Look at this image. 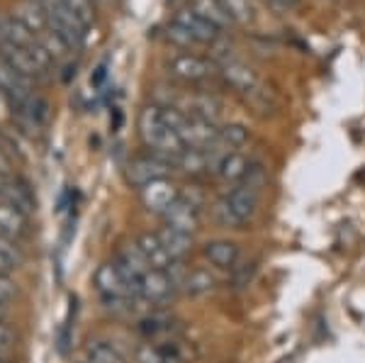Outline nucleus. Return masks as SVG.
I'll use <instances>...</instances> for the list:
<instances>
[{"instance_id":"obj_24","label":"nucleus","mask_w":365,"mask_h":363,"mask_svg":"<svg viewBox=\"0 0 365 363\" xmlns=\"http://www.w3.org/2000/svg\"><path fill=\"white\" fill-rule=\"evenodd\" d=\"M249 139V132H246V127L241 125H227L220 130V137H217V149L225 151V154H229V151H237V146H241Z\"/></svg>"},{"instance_id":"obj_28","label":"nucleus","mask_w":365,"mask_h":363,"mask_svg":"<svg viewBox=\"0 0 365 363\" xmlns=\"http://www.w3.org/2000/svg\"><path fill=\"white\" fill-rule=\"evenodd\" d=\"M134 363H163V354L156 344H141L134 351Z\"/></svg>"},{"instance_id":"obj_25","label":"nucleus","mask_w":365,"mask_h":363,"mask_svg":"<svg viewBox=\"0 0 365 363\" xmlns=\"http://www.w3.org/2000/svg\"><path fill=\"white\" fill-rule=\"evenodd\" d=\"M220 5L225 8V13L229 15V20H232V22L246 25V22L253 20L251 0H220Z\"/></svg>"},{"instance_id":"obj_30","label":"nucleus","mask_w":365,"mask_h":363,"mask_svg":"<svg viewBox=\"0 0 365 363\" xmlns=\"http://www.w3.org/2000/svg\"><path fill=\"white\" fill-rule=\"evenodd\" d=\"M15 342V332L10 324H5V322H0V354H5L10 347H13Z\"/></svg>"},{"instance_id":"obj_12","label":"nucleus","mask_w":365,"mask_h":363,"mask_svg":"<svg viewBox=\"0 0 365 363\" xmlns=\"http://www.w3.org/2000/svg\"><path fill=\"white\" fill-rule=\"evenodd\" d=\"M163 222H166V227H173V230L185 232L192 237V234L200 230V208H195L190 200H185V198L180 195L178 200L166 210Z\"/></svg>"},{"instance_id":"obj_31","label":"nucleus","mask_w":365,"mask_h":363,"mask_svg":"<svg viewBox=\"0 0 365 363\" xmlns=\"http://www.w3.org/2000/svg\"><path fill=\"white\" fill-rule=\"evenodd\" d=\"M163 354V363H185V356L180 354V349L175 344H168V347H158Z\"/></svg>"},{"instance_id":"obj_26","label":"nucleus","mask_w":365,"mask_h":363,"mask_svg":"<svg viewBox=\"0 0 365 363\" xmlns=\"http://www.w3.org/2000/svg\"><path fill=\"white\" fill-rule=\"evenodd\" d=\"M168 327H170V317L161 307L154 310V312L146 315V317L141 319V332H146V334H158V332H166Z\"/></svg>"},{"instance_id":"obj_13","label":"nucleus","mask_w":365,"mask_h":363,"mask_svg":"<svg viewBox=\"0 0 365 363\" xmlns=\"http://www.w3.org/2000/svg\"><path fill=\"white\" fill-rule=\"evenodd\" d=\"M0 234L15 239V242L25 239L29 234V215L15 205L0 200Z\"/></svg>"},{"instance_id":"obj_7","label":"nucleus","mask_w":365,"mask_h":363,"mask_svg":"<svg viewBox=\"0 0 365 363\" xmlns=\"http://www.w3.org/2000/svg\"><path fill=\"white\" fill-rule=\"evenodd\" d=\"M170 173V161L161 159L156 154H146V156H137V159L129 161L127 166V180L134 185V188H144L151 180L158 178H168Z\"/></svg>"},{"instance_id":"obj_29","label":"nucleus","mask_w":365,"mask_h":363,"mask_svg":"<svg viewBox=\"0 0 365 363\" xmlns=\"http://www.w3.org/2000/svg\"><path fill=\"white\" fill-rule=\"evenodd\" d=\"M17 295V283L10 276H0V305H10Z\"/></svg>"},{"instance_id":"obj_21","label":"nucleus","mask_w":365,"mask_h":363,"mask_svg":"<svg viewBox=\"0 0 365 363\" xmlns=\"http://www.w3.org/2000/svg\"><path fill=\"white\" fill-rule=\"evenodd\" d=\"M22 263H25V251H22L20 242L0 234V276H10Z\"/></svg>"},{"instance_id":"obj_33","label":"nucleus","mask_w":365,"mask_h":363,"mask_svg":"<svg viewBox=\"0 0 365 363\" xmlns=\"http://www.w3.org/2000/svg\"><path fill=\"white\" fill-rule=\"evenodd\" d=\"M8 319V305H0V322Z\"/></svg>"},{"instance_id":"obj_2","label":"nucleus","mask_w":365,"mask_h":363,"mask_svg":"<svg viewBox=\"0 0 365 363\" xmlns=\"http://www.w3.org/2000/svg\"><path fill=\"white\" fill-rule=\"evenodd\" d=\"M139 137L146 144V149H151V154L161 156V159H166L170 163H175V159L185 151V144L180 142V137L163 120V108L158 103L141 108Z\"/></svg>"},{"instance_id":"obj_5","label":"nucleus","mask_w":365,"mask_h":363,"mask_svg":"<svg viewBox=\"0 0 365 363\" xmlns=\"http://www.w3.org/2000/svg\"><path fill=\"white\" fill-rule=\"evenodd\" d=\"M96 290L108 305H120L134 297V290L129 288L125 276L120 273V268L115 266V261L103 263L96 271Z\"/></svg>"},{"instance_id":"obj_15","label":"nucleus","mask_w":365,"mask_h":363,"mask_svg":"<svg viewBox=\"0 0 365 363\" xmlns=\"http://www.w3.org/2000/svg\"><path fill=\"white\" fill-rule=\"evenodd\" d=\"M137 247H139L141 256H144L146 263H149L151 268H158V271H168L170 263H173V261H170V256H168V251L163 249V244H161V239H158L156 232L139 234Z\"/></svg>"},{"instance_id":"obj_10","label":"nucleus","mask_w":365,"mask_h":363,"mask_svg":"<svg viewBox=\"0 0 365 363\" xmlns=\"http://www.w3.org/2000/svg\"><path fill=\"white\" fill-rule=\"evenodd\" d=\"M115 266L120 268V273L125 276V280L129 283V288L134 290V295H139V280H141V276H144V273L149 271L151 266L146 263L144 256H141L137 242H134V244H125V247L117 251Z\"/></svg>"},{"instance_id":"obj_17","label":"nucleus","mask_w":365,"mask_h":363,"mask_svg":"<svg viewBox=\"0 0 365 363\" xmlns=\"http://www.w3.org/2000/svg\"><path fill=\"white\" fill-rule=\"evenodd\" d=\"M251 171V161L246 159L239 151H229V154L222 156V161L217 163V175H220L225 183H241V180L249 175Z\"/></svg>"},{"instance_id":"obj_32","label":"nucleus","mask_w":365,"mask_h":363,"mask_svg":"<svg viewBox=\"0 0 365 363\" xmlns=\"http://www.w3.org/2000/svg\"><path fill=\"white\" fill-rule=\"evenodd\" d=\"M0 175H13V159L3 149V144H0Z\"/></svg>"},{"instance_id":"obj_18","label":"nucleus","mask_w":365,"mask_h":363,"mask_svg":"<svg viewBox=\"0 0 365 363\" xmlns=\"http://www.w3.org/2000/svg\"><path fill=\"white\" fill-rule=\"evenodd\" d=\"M158 239H161L163 249L168 251L170 261H182L187 254H190L192 249V237L185 232H178L173 230V227H163V230H158Z\"/></svg>"},{"instance_id":"obj_22","label":"nucleus","mask_w":365,"mask_h":363,"mask_svg":"<svg viewBox=\"0 0 365 363\" xmlns=\"http://www.w3.org/2000/svg\"><path fill=\"white\" fill-rule=\"evenodd\" d=\"M83 359L86 363H127L125 356L108 342H88Z\"/></svg>"},{"instance_id":"obj_6","label":"nucleus","mask_w":365,"mask_h":363,"mask_svg":"<svg viewBox=\"0 0 365 363\" xmlns=\"http://www.w3.org/2000/svg\"><path fill=\"white\" fill-rule=\"evenodd\" d=\"M178 285L173 283L168 271H158V268H149L139 280V297L149 305L163 307L173 300Z\"/></svg>"},{"instance_id":"obj_14","label":"nucleus","mask_w":365,"mask_h":363,"mask_svg":"<svg viewBox=\"0 0 365 363\" xmlns=\"http://www.w3.org/2000/svg\"><path fill=\"white\" fill-rule=\"evenodd\" d=\"M0 200L15 205V208H20L22 213H27V215H32L34 210H37V198H34L32 188H29L22 178H15V175H10V178L5 180V188L0 193Z\"/></svg>"},{"instance_id":"obj_20","label":"nucleus","mask_w":365,"mask_h":363,"mask_svg":"<svg viewBox=\"0 0 365 363\" xmlns=\"http://www.w3.org/2000/svg\"><path fill=\"white\" fill-rule=\"evenodd\" d=\"M180 110L185 115H195V117H202V120L215 122L217 115H220V103L212 96H205V93H192V96L185 98Z\"/></svg>"},{"instance_id":"obj_34","label":"nucleus","mask_w":365,"mask_h":363,"mask_svg":"<svg viewBox=\"0 0 365 363\" xmlns=\"http://www.w3.org/2000/svg\"><path fill=\"white\" fill-rule=\"evenodd\" d=\"M0 363H10V361H8V359H5V356H3V354H0Z\"/></svg>"},{"instance_id":"obj_23","label":"nucleus","mask_w":365,"mask_h":363,"mask_svg":"<svg viewBox=\"0 0 365 363\" xmlns=\"http://www.w3.org/2000/svg\"><path fill=\"white\" fill-rule=\"evenodd\" d=\"M190 8L195 10V13L202 15L205 20H210L215 27H220V29H227L229 25H232V20H229L225 8L220 5V0H192Z\"/></svg>"},{"instance_id":"obj_16","label":"nucleus","mask_w":365,"mask_h":363,"mask_svg":"<svg viewBox=\"0 0 365 363\" xmlns=\"http://www.w3.org/2000/svg\"><path fill=\"white\" fill-rule=\"evenodd\" d=\"M202 254H205V259L217 268H237L239 247L234 242H229V239H215V242H207L202 249Z\"/></svg>"},{"instance_id":"obj_3","label":"nucleus","mask_w":365,"mask_h":363,"mask_svg":"<svg viewBox=\"0 0 365 363\" xmlns=\"http://www.w3.org/2000/svg\"><path fill=\"white\" fill-rule=\"evenodd\" d=\"M13 15L34 34V37H37V42L42 44L46 54L51 56V61H66L73 49L58 37L56 29L49 25V20H46V15L32 3V0H25V3L17 5L13 10Z\"/></svg>"},{"instance_id":"obj_9","label":"nucleus","mask_w":365,"mask_h":363,"mask_svg":"<svg viewBox=\"0 0 365 363\" xmlns=\"http://www.w3.org/2000/svg\"><path fill=\"white\" fill-rule=\"evenodd\" d=\"M141 205L154 215H166V210L180 198V188L170 178L151 180L149 185L139 190Z\"/></svg>"},{"instance_id":"obj_19","label":"nucleus","mask_w":365,"mask_h":363,"mask_svg":"<svg viewBox=\"0 0 365 363\" xmlns=\"http://www.w3.org/2000/svg\"><path fill=\"white\" fill-rule=\"evenodd\" d=\"M215 285H217V280L207 268H187V271L182 273L178 288H182L192 297H202L215 290Z\"/></svg>"},{"instance_id":"obj_27","label":"nucleus","mask_w":365,"mask_h":363,"mask_svg":"<svg viewBox=\"0 0 365 363\" xmlns=\"http://www.w3.org/2000/svg\"><path fill=\"white\" fill-rule=\"evenodd\" d=\"M63 5L73 13L76 20L81 22L83 27H91L93 25V0H63Z\"/></svg>"},{"instance_id":"obj_8","label":"nucleus","mask_w":365,"mask_h":363,"mask_svg":"<svg viewBox=\"0 0 365 363\" xmlns=\"http://www.w3.org/2000/svg\"><path fill=\"white\" fill-rule=\"evenodd\" d=\"M170 22H173V25H178L180 29H185L195 44H215L217 39L222 37V29L212 25L210 20H205L200 13H195L190 5H187V8H180L178 13L173 15V20H170Z\"/></svg>"},{"instance_id":"obj_4","label":"nucleus","mask_w":365,"mask_h":363,"mask_svg":"<svg viewBox=\"0 0 365 363\" xmlns=\"http://www.w3.org/2000/svg\"><path fill=\"white\" fill-rule=\"evenodd\" d=\"M168 73L182 83H205L215 73H220L217 63L212 58L197 56V54H175L166 63Z\"/></svg>"},{"instance_id":"obj_35","label":"nucleus","mask_w":365,"mask_h":363,"mask_svg":"<svg viewBox=\"0 0 365 363\" xmlns=\"http://www.w3.org/2000/svg\"><path fill=\"white\" fill-rule=\"evenodd\" d=\"M100 3H113V0H100Z\"/></svg>"},{"instance_id":"obj_1","label":"nucleus","mask_w":365,"mask_h":363,"mask_svg":"<svg viewBox=\"0 0 365 363\" xmlns=\"http://www.w3.org/2000/svg\"><path fill=\"white\" fill-rule=\"evenodd\" d=\"M263 180H266V175H263L261 168L251 166L249 175L215 203L212 218H215L217 225L229 227V230H241L256 213Z\"/></svg>"},{"instance_id":"obj_11","label":"nucleus","mask_w":365,"mask_h":363,"mask_svg":"<svg viewBox=\"0 0 365 363\" xmlns=\"http://www.w3.org/2000/svg\"><path fill=\"white\" fill-rule=\"evenodd\" d=\"M220 76L225 78L229 88H234L237 93H244L246 98L258 88V76L251 66H246L239 58H225L220 66Z\"/></svg>"}]
</instances>
